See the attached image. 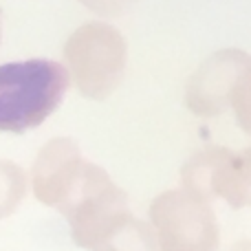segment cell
Here are the masks:
<instances>
[{
	"label": "cell",
	"instance_id": "6da1fadb",
	"mask_svg": "<svg viewBox=\"0 0 251 251\" xmlns=\"http://www.w3.org/2000/svg\"><path fill=\"white\" fill-rule=\"evenodd\" d=\"M64 64L49 57L0 64V132H26L60 108L69 91Z\"/></svg>",
	"mask_w": 251,
	"mask_h": 251
},
{
	"label": "cell",
	"instance_id": "7a4b0ae2",
	"mask_svg": "<svg viewBox=\"0 0 251 251\" xmlns=\"http://www.w3.org/2000/svg\"><path fill=\"white\" fill-rule=\"evenodd\" d=\"M128 66V42L106 20H91L64 42V69L69 82L82 97L106 101L124 82Z\"/></svg>",
	"mask_w": 251,
	"mask_h": 251
},
{
	"label": "cell",
	"instance_id": "3957f363",
	"mask_svg": "<svg viewBox=\"0 0 251 251\" xmlns=\"http://www.w3.org/2000/svg\"><path fill=\"white\" fill-rule=\"evenodd\" d=\"M148 225L159 251H218L221 245V227L212 203L181 187L154 196Z\"/></svg>",
	"mask_w": 251,
	"mask_h": 251
},
{
	"label": "cell",
	"instance_id": "277c9868",
	"mask_svg": "<svg viewBox=\"0 0 251 251\" xmlns=\"http://www.w3.org/2000/svg\"><path fill=\"white\" fill-rule=\"evenodd\" d=\"M60 214L69 223L73 243L79 249L93 251L126 214H130L128 194L101 165L86 161L82 178Z\"/></svg>",
	"mask_w": 251,
	"mask_h": 251
},
{
	"label": "cell",
	"instance_id": "5b68a950",
	"mask_svg": "<svg viewBox=\"0 0 251 251\" xmlns=\"http://www.w3.org/2000/svg\"><path fill=\"white\" fill-rule=\"evenodd\" d=\"M251 55L240 49L216 51L192 73L185 86V106L199 117H216L229 108V97Z\"/></svg>",
	"mask_w": 251,
	"mask_h": 251
},
{
	"label": "cell",
	"instance_id": "8992f818",
	"mask_svg": "<svg viewBox=\"0 0 251 251\" xmlns=\"http://www.w3.org/2000/svg\"><path fill=\"white\" fill-rule=\"evenodd\" d=\"M84 165L86 161L73 139L55 137L47 141L31 165V190L35 199L60 212L82 178Z\"/></svg>",
	"mask_w": 251,
	"mask_h": 251
},
{
	"label": "cell",
	"instance_id": "52a82bcc",
	"mask_svg": "<svg viewBox=\"0 0 251 251\" xmlns=\"http://www.w3.org/2000/svg\"><path fill=\"white\" fill-rule=\"evenodd\" d=\"M231 159L234 150L225 146H209L194 152L181 168V190L207 203L221 199Z\"/></svg>",
	"mask_w": 251,
	"mask_h": 251
},
{
	"label": "cell",
	"instance_id": "ba28073f",
	"mask_svg": "<svg viewBox=\"0 0 251 251\" xmlns=\"http://www.w3.org/2000/svg\"><path fill=\"white\" fill-rule=\"evenodd\" d=\"M93 251H159V247L148 221H141L130 212L93 247Z\"/></svg>",
	"mask_w": 251,
	"mask_h": 251
},
{
	"label": "cell",
	"instance_id": "9c48e42d",
	"mask_svg": "<svg viewBox=\"0 0 251 251\" xmlns=\"http://www.w3.org/2000/svg\"><path fill=\"white\" fill-rule=\"evenodd\" d=\"M221 201H225L231 209H251V148L234 152Z\"/></svg>",
	"mask_w": 251,
	"mask_h": 251
},
{
	"label": "cell",
	"instance_id": "30bf717a",
	"mask_svg": "<svg viewBox=\"0 0 251 251\" xmlns=\"http://www.w3.org/2000/svg\"><path fill=\"white\" fill-rule=\"evenodd\" d=\"M29 190V178L16 161L0 159V218H7L20 207Z\"/></svg>",
	"mask_w": 251,
	"mask_h": 251
},
{
	"label": "cell",
	"instance_id": "8fae6325",
	"mask_svg": "<svg viewBox=\"0 0 251 251\" xmlns=\"http://www.w3.org/2000/svg\"><path fill=\"white\" fill-rule=\"evenodd\" d=\"M229 108L234 110L236 126L251 137V64L243 71L229 97Z\"/></svg>",
	"mask_w": 251,
	"mask_h": 251
},
{
	"label": "cell",
	"instance_id": "7c38bea8",
	"mask_svg": "<svg viewBox=\"0 0 251 251\" xmlns=\"http://www.w3.org/2000/svg\"><path fill=\"white\" fill-rule=\"evenodd\" d=\"M77 2L100 18H117L132 9L137 0H77Z\"/></svg>",
	"mask_w": 251,
	"mask_h": 251
},
{
	"label": "cell",
	"instance_id": "4fadbf2b",
	"mask_svg": "<svg viewBox=\"0 0 251 251\" xmlns=\"http://www.w3.org/2000/svg\"><path fill=\"white\" fill-rule=\"evenodd\" d=\"M229 251H251V240H240V243H236Z\"/></svg>",
	"mask_w": 251,
	"mask_h": 251
},
{
	"label": "cell",
	"instance_id": "5bb4252c",
	"mask_svg": "<svg viewBox=\"0 0 251 251\" xmlns=\"http://www.w3.org/2000/svg\"><path fill=\"white\" fill-rule=\"evenodd\" d=\"M0 42H2V13H0Z\"/></svg>",
	"mask_w": 251,
	"mask_h": 251
}]
</instances>
